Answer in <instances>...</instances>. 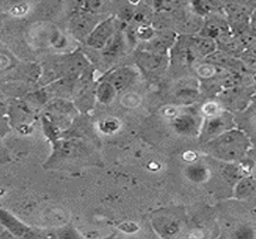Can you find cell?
<instances>
[{"label": "cell", "mask_w": 256, "mask_h": 239, "mask_svg": "<svg viewBox=\"0 0 256 239\" xmlns=\"http://www.w3.org/2000/svg\"><path fill=\"white\" fill-rule=\"evenodd\" d=\"M256 194V178L244 176L234 184V196L237 200H246Z\"/></svg>", "instance_id": "obj_15"}, {"label": "cell", "mask_w": 256, "mask_h": 239, "mask_svg": "<svg viewBox=\"0 0 256 239\" xmlns=\"http://www.w3.org/2000/svg\"><path fill=\"white\" fill-rule=\"evenodd\" d=\"M252 172H254V177L256 178V164L254 165V168H252Z\"/></svg>", "instance_id": "obj_34"}, {"label": "cell", "mask_w": 256, "mask_h": 239, "mask_svg": "<svg viewBox=\"0 0 256 239\" xmlns=\"http://www.w3.org/2000/svg\"><path fill=\"white\" fill-rule=\"evenodd\" d=\"M230 239H256V230L249 224H240L231 231Z\"/></svg>", "instance_id": "obj_19"}, {"label": "cell", "mask_w": 256, "mask_h": 239, "mask_svg": "<svg viewBox=\"0 0 256 239\" xmlns=\"http://www.w3.org/2000/svg\"><path fill=\"white\" fill-rule=\"evenodd\" d=\"M230 129H234L232 117L228 113L220 111L216 116L207 117L205 121H202L199 137L206 144Z\"/></svg>", "instance_id": "obj_8"}, {"label": "cell", "mask_w": 256, "mask_h": 239, "mask_svg": "<svg viewBox=\"0 0 256 239\" xmlns=\"http://www.w3.org/2000/svg\"><path fill=\"white\" fill-rule=\"evenodd\" d=\"M134 29H136V40L145 42V43L150 42L156 36V30L152 28L150 24H140V25H136V28Z\"/></svg>", "instance_id": "obj_21"}, {"label": "cell", "mask_w": 256, "mask_h": 239, "mask_svg": "<svg viewBox=\"0 0 256 239\" xmlns=\"http://www.w3.org/2000/svg\"><path fill=\"white\" fill-rule=\"evenodd\" d=\"M255 120H256V111H255Z\"/></svg>", "instance_id": "obj_35"}, {"label": "cell", "mask_w": 256, "mask_h": 239, "mask_svg": "<svg viewBox=\"0 0 256 239\" xmlns=\"http://www.w3.org/2000/svg\"><path fill=\"white\" fill-rule=\"evenodd\" d=\"M52 146H53V151H52L50 157L44 165L46 170H50V169L58 170L64 165L78 162L89 154V150L84 141L77 138L59 139L52 143Z\"/></svg>", "instance_id": "obj_3"}, {"label": "cell", "mask_w": 256, "mask_h": 239, "mask_svg": "<svg viewBox=\"0 0 256 239\" xmlns=\"http://www.w3.org/2000/svg\"><path fill=\"white\" fill-rule=\"evenodd\" d=\"M136 66L148 77H158L169 67L170 57L164 54L152 53L148 50H139L136 55Z\"/></svg>", "instance_id": "obj_7"}, {"label": "cell", "mask_w": 256, "mask_h": 239, "mask_svg": "<svg viewBox=\"0 0 256 239\" xmlns=\"http://www.w3.org/2000/svg\"><path fill=\"white\" fill-rule=\"evenodd\" d=\"M138 75V71L134 67L124 66V67L112 69L104 75L103 80L109 81L118 92H124L136 83Z\"/></svg>", "instance_id": "obj_11"}, {"label": "cell", "mask_w": 256, "mask_h": 239, "mask_svg": "<svg viewBox=\"0 0 256 239\" xmlns=\"http://www.w3.org/2000/svg\"><path fill=\"white\" fill-rule=\"evenodd\" d=\"M118 230L124 232V234H136V232L139 231V228H138V225H136V224L127 222V223L121 224V225L118 226Z\"/></svg>", "instance_id": "obj_29"}, {"label": "cell", "mask_w": 256, "mask_h": 239, "mask_svg": "<svg viewBox=\"0 0 256 239\" xmlns=\"http://www.w3.org/2000/svg\"><path fill=\"white\" fill-rule=\"evenodd\" d=\"M116 95L118 91L115 90V87L106 80L102 79L95 87V98L97 99V102L103 105L112 104Z\"/></svg>", "instance_id": "obj_16"}, {"label": "cell", "mask_w": 256, "mask_h": 239, "mask_svg": "<svg viewBox=\"0 0 256 239\" xmlns=\"http://www.w3.org/2000/svg\"><path fill=\"white\" fill-rule=\"evenodd\" d=\"M252 24H254V25L256 26V10H255V12L254 13H252Z\"/></svg>", "instance_id": "obj_33"}, {"label": "cell", "mask_w": 256, "mask_h": 239, "mask_svg": "<svg viewBox=\"0 0 256 239\" xmlns=\"http://www.w3.org/2000/svg\"><path fill=\"white\" fill-rule=\"evenodd\" d=\"M243 172L244 169L240 165L234 164V163H225V166L222 170V175H223L224 180L228 183H234V186L236 184L240 178H243Z\"/></svg>", "instance_id": "obj_17"}, {"label": "cell", "mask_w": 256, "mask_h": 239, "mask_svg": "<svg viewBox=\"0 0 256 239\" xmlns=\"http://www.w3.org/2000/svg\"><path fill=\"white\" fill-rule=\"evenodd\" d=\"M151 226L162 239H176L182 232L181 219L169 211H157L151 217Z\"/></svg>", "instance_id": "obj_5"}, {"label": "cell", "mask_w": 256, "mask_h": 239, "mask_svg": "<svg viewBox=\"0 0 256 239\" xmlns=\"http://www.w3.org/2000/svg\"><path fill=\"white\" fill-rule=\"evenodd\" d=\"M29 11V4L26 2H20V4H16L11 7V13L14 16H23L26 12Z\"/></svg>", "instance_id": "obj_27"}, {"label": "cell", "mask_w": 256, "mask_h": 239, "mask_svg": "<svg viewBox=\"0 0 256 239\" xmlns=\"http://www.w3.org/2000/svg\"><path fill=\"white\" fill-rule=\"evenodd\" d=\"M78 110L70 99L52 98L44 105V116L53 123L60 132H66L72 126Z\"/></svg>", "instance_id": "obj_4"}, {"label": "cell", "mask_w": 256, "mask_h": 239, "mask_svg": "<svg viewBox=\"0 0 256 239\" xmlns=\"http://www.w3.org/2000/svg\"><path fill=\"white\" fill-rule=\"evenodd\" d=\"M50 42L52 47H54L56 49H64V48H66L67 44H68L67 38L64 36L62 32L58 29H54L53 31H52V34L50 36Z\"/></svg>", "instance_id": "obj_22"}, {"label": "cell", "mask_w": 256, "mask_h": 239, "mask_svg": "<svg viewBox=\"0 0 256 239\" xmlns=\"http://www.w3.org/2000/svg\"><path fill=\"white\" fill-rule=\"evenodd\" d=\"M104 239H109V238H104Z\"/></svg>", "instance_id": "obj_36"}, {"label": "cell", "mask_w": 256, "mask_h": 239, "mask_svg": "<svg viewBox=\"0 0 256 239\" xmlns=\"http://www.w3.org/2000/svg\"><path fill=\"white\" fill-rule=\"evenodd\" d=\"M116 31V18L114 16L106 18L94 29V31L89 35V37L85 40V44L94 48V49L102 50Z\"/></svg>", "instance_id": "obj_9"}, {"label": "cell", "mask_w": 256, "mask_h": 239, "mask_svg": "<svg viewBox=\"0 0 256 239\" xmlns=\"http://www.w3.org/2000/svg\"><path fill=\"white\" fill-rule=\"evenodd\" d=\"M194 8L195 13H198L199 16H205V14L211 12V5L206 1H196L192 4Z\"/></svg>", "instance_id": "obj_26"}, {"label": "cell", "mask_w": 256, "mask_h": 239, "mask_svg": "<svg viewBox=\"0 0 256 239\" xmlns=\"http://www.w3.org/2000/svg\"><path fill=\"white\" fill-rule=\"evenodd\" d=\"M184 176L193 183H205L211 176V171L202 163L195 162L193 164H188L186 166Z\"/></svg>", "instance_id": "obj_14"}, {"label": "cell", "mask_w": 256, "mask_h": 239, "mask_svg": "<svg viewBox=\"0 0 256 239\" xmlns=\"http://www.w3.org/2000/svg\"><path fill=\"white\" fill-rule=\"evenodd\" d=\"M220 108H219V105L217 104V103L214 102H208L206 103L205 105H204V108L201 109V113H202L204 115L207 117H212V116H216V115L220 113Z\"/></svg>", "instance_id": "obj_25"}, {"label": "cell", "mask_w": 256, "mask_h": 239, "mask_svg": "<svg viewBox=\"0 0 256 239\" xmlns=\"http://www.w3.org/2000/svg\"><path fill=\"white\" fill-rule=\"evenodd\" d=\"M202 117L195 113L178 114L175 119L172 120V127L176 134L182 137H199Z\"/></svg>", "instance_id": "obj_10"}, {"label": "cell", "mask_w": 256, "mask_h": 239, "mask_svg": "<svg viewBox=\"0 0 256 239\" xmlns=\"http://www.w3.org/2000/svg\"><path fill=\"white\" fill-rule=\"evenodd\" d=\"M0 223L18 239H38V236L29 226L2 208H0Z\"/></svg>", "instance_id": "obj_12"}, {"label": "cell", "mask_w": 256, "mask_h": 239, "mask_svg": "<svg viewBox=\"0 0 256 239\" xmlns=\"http://www.w3.org/2000/svg\"><path fill=\"white\" fill-rule=\"evenodd\" d=\"M250 148V140L246 133L230 129L205 144V151L224 163H237L244 158Z\"/></svg>", "instance_id": "obj_2"}, {"label": "cell", "mask_w": 256, "mask_h": 239, "mask_svg": "<svg viewBox=\"0 0 256 239\" xmlns=\"http://www.w3.org/2000/svg\"><path fill=\"white\" fill-rule=\"evenodd\" d=\"M196 72L199 74V77L204 78V79H210V78L214 77L217 74L216 66L212 65V63H202V65H200L196 68Z\"/></svg>", "instance_id": "obj_24"}, {"label": "cell", "mask_w": 256, "mask_h": 239, "mask_svg": "<svg viewBox=\"0 0 256 239\" xmlns=\"http://www.w3.org/2000/svg\"><path fill=\"white\" fill-rule=\"evenodd\" d=\"M56 237L58 239H83L80 234L71 225L58 230Z\"/></svg>", "instance_id": "obj_23"}, {"label": "cell", "mask_w": 256, "mask_h": 239, "mask_svg": "<svg viewBox=\"0 0 256 239\" xmlns=\"http://www.w3.org/2000/svg\"><path fill=\"white\" fill-rule=\"evenodd\" d=\"M198 97H199L198 90L193 89V87H184L176 92L175 103L180 105H190L196 101Z\"/></svg>", "instance_id": "obj_18"}, {"label": "cell", "mask_w": 256, "mask_h": 239, "mask_svg": "<svg viewBox=\"0 0 256 239\" xmlns=\"http://www.w3.org/2000/svg\"><path fill=\"white\" fill-rule=\"evenodd\" d=\"M90 67L89 60L80 51L66 54V55L54 57L53 61L47 63V67H42L40 83L42 86L50 85L59 79H74L83 78Z\"/></svg>", "instance_id": "obj_1"}, {"label": "cell", "mask_w": 256, "mask_h": 239, "mask_svg": "<svg viewBox=\"0 0 256 239\" xmlns=\"http://www.w3.org/2000/svg\"><path fill=\"white\" fill-rule=\"evenodd\" d=\"M163 115L166 117H168V119H169L170 121H172V120L175 119L176 116H178V110H176V109L174 107H168L163 110Z\"/></svg>", "instance_id": "obj_32"}, {"label": "cell", "mask_w": 256, "mask_h": 239, "mask_svg": "<svg viewBox=\"0 0 256 239\" xmlns=\"http://www.w3.org/2000/svg\"><path fill=\"white\" fill-rule=\"evenodd\" d=\"M8 103L6 101L5 96L0 92V116H8Z\"/></svg>", "instance_id": "obj_31"}, {"label": "cell", "mask_w": 256, "mask_h": 239, "mask_svg": "<svg viewBox=\"0 0 256 239\" xmlns=\"http://www.w3.org/2000/svg\"><path fill=\"white\" fill-rule=\"evenodd\" d=\"M198 158H199V156L195 151H186L184 153V160L187 162L188 164H193V163L198 162Z\"/></svg>", "instance_id": "obj_30"}, {"label": "cell", "mask_w": 256, "mask_h": 239, "mask_svg": "<svg viewBox=\"0 0 256 239\" xmlns=\"http://www.w3.org/2000/svg\"><path fill=\"white\" fill-rule=\"evenodd\" d=\"M121 128V122L114 117H108V119L102 120L98 123V129L102 134L104 135H112L118 132Z\"/></svg>", "instance_id": "obj_20"}, {"label": "cell", "mask_w": 256, "mask_h": 239, "mask_svg": "<svg viewBox=\"0 0 256 239\" xmlns=\"http://www.w3.org/2000/svg\"><path fill=\"white\" fill-rule=\"evenodd\" d=\"M97 13L91 12L77 11L71 17L68 22V31L74 40L85 42L94 29L96 28L103 19H100Z\"/></svg>", "instance_id": "obj_6"}, {"label": "cell", "mask_w": 256, "mask_h": 239, "mask_svg": "<svg viewBox=\"0 0 256 239\" xmlns=\"http://www.w3.org/2000/svg\"><path fill=\"white\" fill-rule=\"evenodd\" d=\"M124 47H126V37H124V32L120 29H118L115 35L112 36L106 43V46L100 51H102V55L106 59H115V57L124 53Z\"/></svg>", "instance_id": "obj_13"}, {"label": "cell", "mask_w": 256, "mask_h": 239, "mask_svg": "<svg viewBox=\"0 0 256 239\" xmlns=\"http://www.w3.org/2000/svg\"><path fill=\"white\" fill-rule=\"evenodd\" d=\"M11 131L10 121L8 116H0V138L5 137Z\"/></svg>", "instance_id": "obj_28"}]
</instances>
